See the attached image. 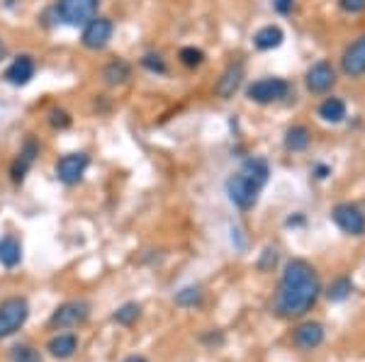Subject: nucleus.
<instances>
[{
	"instance_id": "f257e3e1",
	"label": "nucleus",
	"mask_w": 365,
	"mask_h": 362,
	"mask_svg": "<svg viewBox=\"0 0 365 362\" xmlns=\"http://www.w3.org/2000/svg\"><path fill=\"white\" fill-rule=\"evenodd\" d=\"M319 294H322V282L314 265L304 258H292L282 267L273 309L280 319L287 321L302 319L304 314L312 312V307L317 304Z\"/></svg>"
},
{
	"instance_id": "f03ea898",
	"label": "nucleus",
	"mask_w": 365,
	"mask_h": 362,
	"mask_svg": "<svg viewBox=\"0 0 365 362\" xmlns=\"http://www.w3.org/2000/svg\"><path fill=\"white\" fill-rule=\"evenodd\" d=\"M270 180V166L261 156H251L241 163L237 173H232L225 183L227 197L239 212H251L256 207L258 197Z\"/></svg>"
},
{
	"instance_id": "7ed1b4c3",
	"label": "nucleus",
	"mask_w": 365,
	"mask_h": 362,
	"mask_svg": "<svg viewBox=\"0 0 365 362\" xmlns=\"http://www.w3.org/2000/svg\"><path fill=\"white\" fill-rule=\"evenodd\" d=\"M54 20L66 27H83L100 15V0H56Z\"/></svg>"
},
{
	"instance_id": "20e7f679",
	"label": "nucleus",
	"mask_w": 365,
	"mask_h": 362,
	"mask_svg": "<svg viewBox=\"0 0 365 362\" xmlns=\"http://www.w3.org/2000/svg\"><path fill=\"white\" fill-rule=\"evenodd\" d=\"M290 83L280 75H266V78H258L253 83L246 85V100L253 105H275L280 100H285L290 95Z\"/></svg>"
},
{
	"instance_id": "39448f33",
	"label": "nucleus",
	"mask_w": 365,
	"mask_h": 362,
	"mask_svg": "<svg viewBox=\"0 0 365 362\" xmlns=\"http://www.w3.org/2000/svg\"><path fill=\"white\" fill-rule=\"evenodd\" d=\"M29 319V302L25 297H8L0 302V341L15 336Z\"/></svg>"
},
{
	"instance_id": "423d86ee",
	"label": "nucleus",
	"mask_w": 365,
	"mask_h": 362,
	"mask_svg": "<svg viewBox=\"0 0 365 362\" xmlns=\"http://www.w3.org/2000/svg\"><path fill=\"white\" fill-rule=\"evenodd\" d=\"M88 168H91V156L86 151H71V154L58 156V161L54 163V175L61 185L73 188L86 178Z\"/></svg>"
},
{
	"instance_id": "0eeeda50",
	"label": "nucleus",
	"mask_w": 365,
	"mask_h": 362,
	"mask_svg": "<svg viewBox=\"0 0 365 362\" xmlns=\"http://www.w3.org/2000/svg\"><path fill=\"white\" fill-rule=\"evenodd\" d=\"M115 37V22L105 15L93 17L88 25L81 27V44L88 51H103L108 49Z\"/></svg>"
},
{
	"instance_id": "6e6552de",
	"label": "nucleus",
	"mask_w": 365,
	"mask_h": 362,
	"mask_svg": "<svg viewBox=\"0 0 365 362\" xmlns=\"http://www.w3.org/2000/svg\"><path fill=\"white\" fill-rule=\"evenodd\" d=\"M39 151H42V144H39V139L34 137V134H27V137L22 139L17 156L13 159V163H10V180H13V185H22V183H25V178L29 175L32 166L39 159Z\"/></svg>"
},
{
	"instance_id": "1a4fd4ad",
	"label": "nucleus",
	"mask_w": 365,
	"mask_h": 362,
	"mask_svg": "<svg viewBox=\"0 0 365 362\" xmlns=\"http://www.w3.org/2000/svg\"><path fill=\"white\" fill-rule=\"evenodd\" d=\"M336 80H339L336 66L331 61H327V58L314 61L307 68V73H304V87H307V92H312V95H329L334 90V85H336Z\"/></svg>"
},
{
	"instance_id": "9d476101",
	"label": "nucleus",
	"mask_w": 365,
	"mask_h": 362,
	"mask_svg": "<svg viewBox=\"0 0 365 362\" xmlns=\"http://www.w3.org/2000/svg\"><path fill=\"white\" fill-rule=\"evenodd\" d=\"M91 316V304L86 299H68L54 309L49 319L51 329H78Z\"/></svg>"
},
{
	"instance_id": "9b49d317",
	"label": "nucleus",
	"mask_w": 365,
	"mask_h": 362,
	"mask_svg": "<svg viewBox=\"0 0 365 362\" xmlns=\"http://www.w3.org/2000/svg\"><path fill=\"white\" fill-rule=\"evenodd\" d=\"M331 221L346 236H365V212L353 202H339L331 209Z\"/></svg>"
},
{
	"instance_id": "f8f14e48",
	"label": "nucleus",
	"mask_w": 365,
	"mask_h": 362,
	"mask_svg": "<svg viewBox=\"0 0 365 362\" xmlns=\"http://www.w3.org/2000/svg\"><path fill=\"white\" fill-rule=\"evenodd\" d=\"M37 68H39L37 58H34L32 54H17L13 61L8 63V68H5L3 80L13 87H25L34 80Z\"/></svg>"
},
{
	"instance_id": "ddd939ff",
	"label": "nucleus",
	"mask_w": 365,
	"mask_h": 362,
	"mask_svg": "<svg viewBox=\"0 0 365 362\" xmlns=\"http://www.w3.org/2000/svg\"><path fill=\"white\" fill-rule=\"evenodd\" d=\"M341 73L353 80L365 75V34L344 49V54H341Z\"/></svg>"
},
{
	"instance_id": "4468645a",
	"label": "nucleus",
	"mask_w": 365,
	"mask_h": 362,
	"mask_svg": "<svg viewBox=\"0 0 365 362\" xmlns=\"http://www.w3.org/2000/svg\"><path fill=\"white\" fill-rule=\"evenodd\" d=\"M244 78H246L244 63L232 61L225 71H222L220 78H217V85H215L217 97H222V100H232V97L239 92V87L244 85Z\"/></svg>"
},
{
	"instance_id": "2eb2a0df",
	"label": "nucleus",
	"mask_w": 365,
	"mask_h": 362,
	"mask_svg": "<svg viewBox=\"0 0 365 362\" xmlns=\"http://www.w3.org/2000/svg\"><path fill=\"white\" fill-rule=\"evenodd\" d=\"M324 338H327V331H324V326L319 321H304V324H299L297 329L292 331V343H295V348L302 350V353L317 350L324 343Z\"/></svg>"
},
{
	"instance_id": "dca6fc26",
	"label": "nucleus",
	"mask_w": 365,
	"mask_h": 362,
	"mask_svg": "<svg viewBox=\"0 0 365 362\" xmlns=\"http://www.w3.org/2000/svg\"><path fill=\"white\" fill-rule=\"evenodd\" d=\"M132 73H134L132 63H129L127 58L117 56V58H110V61L103 66L100 80H103V85H108V87H122L132 80Z\"/></svg>"
},
{
	"instance_id": "f3484780",
	"label": "nucleus",
	"mask_w": 365,
	"mask_h": 362,
	"mask_svg": "<svg viewBox=\"0 0 365 362\" xmlns=\"http://www.w3.org/2000/svg\"><path fill=\"white\" fill-rule=\"evenodd\" d=\"M46 353L54 360H71L78 353V336L73 334H56L46 343Z\"/></svg>"
},
{
	"instance_id": "a211bd4d",
	"label": "nucleus",
	"mask_w": 365,
	"mask_h": 362,
	"mask_svg": "<svg viewBox=\"0 0 365 362\" xmlns=\"http://www.w3.org/2000/svg\"><path fill=\"white\" fill-rule=\"evenodd\" d=\"M317 115H319V119L327 122V124H341V122H346V117H349V107H346V102L341 100L339 95H329L319 102Z\"/></svg>"
},
{
	"instance_id": "6ab92c4d",
	"label": "nucleus",
	"mask_w": 365,
	"mask_h": 362,
	"mask_svg": "<svg viewBox=\"0 0 365 362\" xmlns=\"http://www.w3.org/2000/svg\"><path fill=\"white\" fill-rule=\"evenodd\" d=\"M22 262V241L15 233H5L0 236V265L5 270H13Z\"/></svg>"
},
{
	"instance_id": "aec40b11",
	"label": "nucleus",
	"mask_w": 365,
	"mask_h": 362,
	"mask_svg": "<svg viewBox=\"0 0 365 362\" xmlns=\"http://www.w3.org/2000/svg\"><path fill=\"white\" fill-rule=\"evenodd\" d=\"M282 42H285V32H282L280 25H263L253 32V46L258 51H273L282 46Z\"/></svg>"
},
{
	"instance_id": "412c9836",
	"label": "nucleus",
	"mask_w": 365,
	"mask_h": 362,
	"mask_svg": "<svg viewBox=\"0 0 365 362\" xmlns=\"http://www.w3.org/2000/svg\"><path fill=\"white\" fill-rule=\"evenodd\" d=\"M312 144V132L307 124H292L285 129V137H282V146H285V151H290V154H302V151H307Z\"/></svg>"
},
{
	"instance_id": "4be33fe9",
	"label": "nucleus",
	"mask_w": 365,
	"mask_h": 362,
	"mask_svg": "<svg viewBox=\"0 0 365 362\" xmlns=\"http://www.w3.org/2000/svg\"><path fill=\"white\" fill-rule=\"evenodd\" d=\"M202 287L200 284H187V287H182L175 292L173 302L182 309H192V307H200L202 304Z\"/></svg>"
},
{
	"instance_id": "5701e85b",
	"label": "nucleus",
	"mask_w": 365,
	"mask_h": 362,
	"mask_svg": "<svg viewBox=\"0 0 365 362\" xmlns=\"http://www.w3.org/2000/svg\"><path fill=\"white\" fill-rule=\"evenodd\" d=\"M205 61H207V56H205V51L200 49V46H182L178 51V63L185 66L187 71H195Z\"/></svg>"
},
{
	"instance_id": "b1692460",
	"label": "nucleus",
	"mask_w": 365,
	"mask_h": 362,
	"mask_svg": "<svg viewBox=\"0 0 365 362\" xmlns=\"http://www.w3.org/2000/svg\"><path fill=\"white\" fill-rule=\"evenodd\" d=\"M351 292H353L351 277H339V280H334V282L329 284L327 299H329V302H334V304H339V302H346V299H349Z\"/></svg>"
},
{
	"instance_id": "393cba45",
	"label": "nucleus",
	"mask_w": 365,
	"mask_h": 362,
	"mask_svg": "<svg viewBox=\"0 0 365 362\" xmlns=\"http://www.w3.org/2000/svg\"><path fill=\"white\" fill-rule=\"evenodd\" d=\"M141 316V307L137 302H127V304H122L117 312L113 314V321L120 326H134Z\"/></svg>"
},
{
	"instance_id": "a878e982",
	"label": "nucleus",
	"mask_w": 365,
	"mask_h": 362,
	"mask_svg": "<svg viewBox=\"0 0 365 362\" xmlns=\"http://www.w3.org/2000/svg\"><path fill=\"white\" fill-rule=\"evenodd\" d=\"M139 66L144 68V71H149L151 75H166L168 73V63L166 58L161 54H156V51H149V54H144L139 58Z\"/></svg>"
},
{
	"instance_id": "bb28decb",
	"label": "nucleus",
	"mask_w": 365,
	"mask_h": 362,
	"mask_svg": "<svg viewBox=\"0 0 365 362\" xmlns=\"http://www.w3.org/2000/svg\"><path fill=\"white\" fill-rule=\"evenodd\" d=\"M46 124H49L51 129L63 132L73 124V117H71V112H66L63 107H51L49 112H46Z\"/></svg>"
},
{
	"instance_id": "cd10ccee",
	"label": "nucleus",
	"mask_w": 365,
	"mask_h": 362,
	"mask_svg": "<svg viewBox=\"0 0 365 362\" xmlns=\"http://www.w3.org/2000/svg\"><path fill=\"white\" fill-rule=\"evenodd\" d=\"M10 360L13 362H42V355H39V350L34 346H29V343H20V346H15L10 350Z\"/></svg>"
},
{
	"instance_id": "c85d7f7f",
	"label": "nucleus",
	"mask_w": 365,
	"mask_h": 362,
	"mask_svg": "<svg viewBox=\"0 0 365 362\" xmlns=\"http://www.w3.org/2000/svg\"><path fill=\"white\" fill-rule=\"evenodd\" d=\"M339 10L346 15H361L365 10V0H339Z\"/></svg>"
},
{
	"instance_id": "c756f323",
	"label": "nucleus",
	"mask_w": 365,
	"mask_h": 362,
	"mask_svg": "<svg viewBox=\"0 0 365 362\" xmlns=\"http://www.w3.org/2000/svg\"><path fill=\"white\" fill-rule=\"evenodd\" d=\"M275 262H278V250H275V248H266V250H263L261 262H258V267H261V270H270Z\"/></svg>"
},
{
	"instance_id": "7c9ffc66",
	"label": "nucleus",
	"mask_w": 365,
	"mask_h": 362,
	"mask_svg": "<svg viewBox=\"0 0 365 362\" xmlns=\"http://www.w3.org/2000/svg\"><path fill=\"white\" fill-rule=\"evenodd\" d=\"M273 10L278 15H290L295 10V0H273Z\"/></svg>"
},
{
	"instance_id": "2f4dec72",
	"label": "nucleus",
	"mask_w": 365,
	"mask_h": 362,
	"mask_svg": "<svg viewBox=\"0 0 365 362\" xmlns=\"http://www.w3.org/2000/svg\"><path fill=\"white\" fill-rule=\"evenodd\" d=\"M329 175H331V168H329V166H317L314 168V178L317 180H324V178H329Z\"/></svg>"
},
{
	"instance_id": "473e14b6",
	"label": "nucleus",
	"mask_w": 365,
	"mask_h": 362,
	"mask_svg": "<svg viewBox=\"0 0 365 362\" xmlns=\"http://www.w3.org/2000/svg\"><path fill=\"white\" fill-rule=\"evenodd\" d=\"M122 362H149V360H146L144 355H127V358L122 360Z\"/></svg>"
},
{
	"instance_id": "72a5a7b5",
	"label": "nucleus",
	"mask_w": 365,
	"mask_h": 362,
	"mask_svg": "<svg viewBox=\"0 0 365 362\" xmlns=\"http://www.w3.org/2000/svg\"><path fill=\"white\" fill-rule=\"evenodd\" d=\"M5 58H8V46H5V42L0 39V63H3Z\"/></svg>"
}]
</instances>
